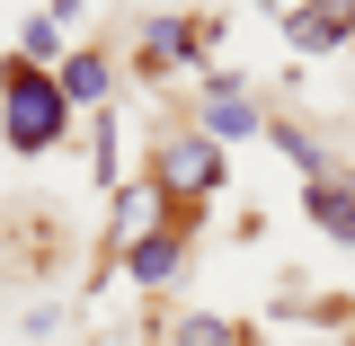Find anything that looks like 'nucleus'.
I'll return each mask as SVG.
<instances>
[{
    "instance_id": "5",
    "label": "nucleus",
    "mask_w": 355,
    "mask_h": 346,
    "mask_svg": "<svg viewBox=\"0 0 355 346\" xmlns=\"http://www.w3.org/2000/svg\"><path fill=\"white\" fill-rule=\"evenodd\" d=\"M284 44L293 53H338V44H355V0H302L293 18H284Z\"/></svg>"
},
{
    "instance_id": "6",
    "label": "nucleus",
    "mask_w": 355,
    "mask_h": 346,
    "mask_svg": "<svg viewBox=\"0 0 355 346\" xmlns=\"http://www.w3.org/2000/svg\"><path fill=\"white\" fill-rule=\"evenodd\" d=\"M125 275L142 284V293H169L178 275H187V231H178V222H160V231H142V240L125 249Z\"/></svg>"
},
{
    "instance_id": "1",
    "label": "nucleus",
    "mask_w": 355,
    "mask_h": 346,
    "mask_svg": "<svg viewBox=\"0 0 355 346\" xmlns=\"http://www.w3.org/2000/svg\"><path fill=\"white\" fill-rule=\"evenodd\" d=\"M151 187H160V205H169L178 231H196L205 205L231 187V151H222L214 133H169V142L151 151Z\"/></svg>"
},
{
    "instance_id": "9",
    "label": "nucleus",
    "mask_w": 355,
    "mask_h": 346,
    "mask_svg": "<svg viewBox=\"0 0 355 346\" xmlns=\"http://www.w3.org/2000/svg\"><path fill=\"white\" fill-rule=\"evenodd\" d=\"M169 346H249V320H222V311H187Z\"/></svg>"
},
{
    "instance_id": "2",
    "label": "nucleus",
    "mask_w": 355,
    "mask_h": 346,
    "mask_svg": "<svg viewBox=\"0 0 355 346\" xmlns=\"http://www.w3.org/2000/svg\"><path fill=\"white\" fill-rule=\"evenodd\" d=\"M62 125H71L62 80L9 53V62H0V142H9V151H27V160H44V151L62 142Z\"/></svg>"
},
{
    "instance_id": "4",
    "label": "nucleus",
    "mask_w": 355,
    "mask_h": 346,
    "mask_svg": "<svg viewBox=\"0 0 355 346\" xmlns=\"http://www.w3.org/2000/svg\"><path fill=\"white\" fill-rule=\"evenodd\" d=\"M196 116H205L196 133H214V142H258V133H266V107H258V89L240 80V71H222V62H205Z\"/></svg>"
},
{
    "instance_id": "3",
    "label": "nucleus",
    "mask_w": 355,
    "mask_h": 346,
    "mask_svg": "<svg viewBox=\"0 0 355 346\" xmlns=\"http://www.w3.org/2000/svg\"><path fill=\"white\" fill-rule=\"evenodd\" d=\"M205 53H214V18H142L133 71L142 80H169V71H205Z\"/></svg>"
},
{
    "instance_id": "11",
    "label": "nucleus",
    "mask_w": 355,
    "mask_h": 346,
    "mask_svg": "<svg viewBox=\"0 0 355 346\" xmlns=\"http://www.w3.org/2000/svg\"><path fill=\"white\" fill-rule=\"evenodd\" d=\"M89 0H53V9H44V18H53V27H71V18H80Z\"/></svg>"
},
{
    "instance_id": "12",
    "label": "nucleus",
    "mask_w": 355,
    "mask_h": 346,
    "mask_svg": "<svg viewBox=\"0 0 355 346\" xmlns=\"http://www.w3.org/2000/svg\"><path fill=\"white\" fill-rule=\"evenodd\" d=\"M249 9H275V18H293V9H302V0H249Z\"/></svg>"
},
{
    "instance_id": "7",
    "label": "nucleus",
    "mask_w": 355,
    "mask_h": 346,
    "mask_svg": "<svg viewBox=\"0 0 355 346\" xmlns=\"http://www.w3.org/2000/svg\"><path fill=\"white\" fill-rule=\"evenodd\" d=\"M302 214H311V231H329L338 249H355V178H311Z\"/></svg>"
},
{
    "instance_id": "10",
    "label": "nucleus",
    "mask_w": 355,
    "mask_h": 346,
    "mask_svg": "<svg viewBox=\"0 0 355 346\" xmlns=\"http://www.w3.org/2000/svg\"><path fill=\"white\" fill-rule=\"evenodd\" d=\"M53 53H62V27H53V18H27V27H18V62H53Z\"/></svg>"
},
{
    "instance_id": "13",
    "label": "nucleus",
    "mask_w": 355,
    "mask_h": 346,
    "mask_svg": "<svg viewBox=\"0 0 355 346\" xmlns=\"http://www.w3.org/2000/svg\"><path fill=\"white\" fill-rule=\"evenodd\" d=\"M302 346H329V338H302Z\"/></svg>"
},
{
    "instance_id": "8",
    "label": "nucleus",
    "mask_w": 355,
    "mask_h": 346,
    "mask_svg": "<svg viewBox=\"0 0 355 346\" xmlns=\"http://www.w3.org/2000/svg\"><path fill=\"white\" fill-rule=\"evenodd\" d=\"M53 80H62V98H71V107H107V89H116V62H107V44H89V53H71Z\"/></svg>"
}]
</instances>
